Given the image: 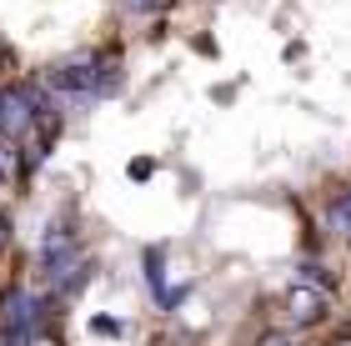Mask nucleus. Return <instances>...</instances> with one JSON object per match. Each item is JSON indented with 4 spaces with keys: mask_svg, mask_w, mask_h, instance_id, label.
<instances>
[{
    "mask_svg": "<svg viewBox=\"0 0 351 346\" xmlns=\"http://www.w3.org/2000/svg\"><path fill=\"white\" fill-rule=\"evenodd\" d=\"M30 125H36V101L25 90H0V136L25 140Z\"/></svg>",
    "mask_w": 351,
    "mask_h": 346,
    "instance_id": "nucleus-1",
    "label": "nucleus"
},
{
    "mask_svg": "<svg viewBox=\"0 0 351 346\" xmlns=\"http://www.w3.org/2000/svg\"><path fill=\"white\" fill-rule=\"evenodd\" d=\"M286 306H291V321H301V326H306V321H316V317H322V291H311V286H296L291 296H286Z\"/></svg>",
    "mask_w": 351,
    "mask_h": 346,
    "instance_id": "nucleus-2",
    "label": "nucleus"
},
{
    "mask_svg": "<svg viewBox=\"0 0 351 346\" xmlns=\"http://www.w3.org/2000/svg\"><path fill=\"white\" fill-rule=\"evenodd\" d=\"M0 176H5V181L21 176V156H15V140L10 136H0Z\"/></svg>",
    "mask_w": 351,
    "mask_h": 346,
    "instance_id": "nucleus-3",
    "label": "nucleus"
},
{
    "mask_svg": "<svg viewBox=\"0 0 351 346\" xmlns=\"http://www.w3.org/2000/svg\"><path fill=\"white\" fill-rule=\"evenodd\" d=\"M331 226H341V231H351V191L331 206Z\"/></svg>",
    "mask_w": 351,
    "mask_h": 346,
    "instance_id": "nucleus-4",
    "label": "nucleus"
},
{
    "mask_svg": "<svg viewBox=\"0 0 351 346\" xmlns=\"http://www.w3.org/2000/svg\"><path fill=\"white\" fill-rule=\"evenodd\" d=\"M36 346H60V341H51V336H40V341H36Z\"/></svg>",
    "mask_w": 351,
    "mask_h": 346,
    "instance_id": "nucleus-5",
    "label": "nucleus"
},
{
    "mask_svg": "<svg viewBox=\"0 0 351 346\" xmlns=\"http://www.w3.org/2000/svg\"><path fill=\"white\" fill-rule=\"evenodd\" d=\"M0 236H5V221H0Z\"/></svg>",
    "mask_w": 351,
    "mask_h": 346,
    "instance_id": "nucleus-6",
    "label": "nucleus"
}]
</instances>
